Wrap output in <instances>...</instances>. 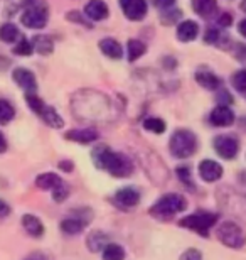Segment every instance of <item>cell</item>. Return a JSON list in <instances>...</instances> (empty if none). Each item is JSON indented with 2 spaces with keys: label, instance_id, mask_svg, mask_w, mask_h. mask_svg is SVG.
I'll list each match as a JSON object with an SVG mask.
<instances>
[{
  "label": "cell",
  "instance_id": "1",
  "mask_svg": "<svg viewBox=\"0 0 246 260\" xmlns=\"http://www.w3.org/2000/svg\"><path fill=\"white\" fill-rule=\"evenodd\" d=\"M93 164L98 169L107 171L108 174L115 176V178H128L133 174V162L127 155L115 152L108 147V145H98L91 152Z\"/></svg>",
  "mask_w": 246,
  "mask_h": 260
},
{
  "label": "cell",
  "instance_id": "9",
  "mask_svg": "<svg viewBox=\"0 0 246 260\" xmlns=\"http://www.w3.org/2000/svg\"><path fill=\"white\" fill-rule=\"evenodd\" d=\"M12 78L25 93H36V90H38V81H36L34 73L27 68H15Z\"/></svg>",
  "mask_w": 246,
  "mask_h": 260
},
{
  "label": "cell",
  "instance_id": "33",
  "mask_svg": "<svg viewBox=\"0 0 246 260\" xmlns=\"http://www.w3.org/2000/svg\"><path fill=\"white\" fill-rule=\"evenodd\" d=\"M69 196V186H67L64 181L59 184V186H56L54 189H52V198H54V201L56 203H62V201H66V198Z\"/></svg>",
  "mask_w": 246,
  "mask_h": 260
},
{
  "label": "cell",
  "instance_id": "46",
  "mask_svg": "<svg viewBox=\"0 0 246 260\" xmlns=\"http://www.w3.org/2000/svg\"><path fill=\"white\" fill-rule=\"evenodd\" d=\"M241 10H243V12H246V0H243V2H241Z\"/></svg>",
  "mask_w": 246,
  "mask_h": 260
},
{
  "label": "cell",
  "instance_id": "18",
  "mask_svg": "<svg viewBox=\"0 0 246 260\" xmlns=\"http://www.w3.org/2000/svg\"><path fill=\"white\" fill-rule=\"evenodd\" d=\"M196 81L206 90H219L221 88V80L209 70H199L196 73Z\"/></svg>",
  "mask_w": 246,
  "mask_h": 260
},
{
  "label": "cell",
  "instance_id": "37",
  "mask_svg": "<svg viewBox=\"0 0 246 260\" xmlns=\"http://www.w3.org/2000/svg\"><path fill=\"white\" fill-rule=\"evenodd\" d=\"M152 4H154L155 7L162 12V10H165V9L174 7V5H175V0H152Z\"/></svg>",
  "mask_w": 246,
  "mask_h": 260
},
{
  "label": "cell",
  "instance_id": "25",
  "mask_svg": "<svg viewBox=\"0 0 246 260\" xmlns=\"http://www.w3.org/2000/svg\"><path fill=\"white\" fill-rule=\"evenodd\" d=\"M145 51H147V48H145V44L142 43V41H138V39H130L128 41L127 54H128L130 63H133V61H137L140 56H144Z\"/></svg>",
  "mask_w": 246,
  "mask_h": 260
},
{
  "label": "cell",
  "instance_id": "8",
  "mask_svg": "<svg viewBox=\"0 0 246 260\" xmlns=\"http://www.w3.org/2000/svg\"><path fill=\"white\" fill-rule=\"evenodd\" d=\"M125 17L130 20H142L147 15V2L145 0H120Z\"/></svg>",
  "mask_w": 246,
  "mask_h": 260
},
{
  "label": "cell",
  "instance_id": "36",
  "mask_svg": "<svg viewBox=\"0 0 246 260\" xmlns=\"http://www.w3.org/2000/svg\"><path fill=\"white\" fill-rule=\"evenodd\" d=\"M179 260H202V253L197 248H189V250L182 253Z\"/></svg>",
  "mask_w": 246,
  "mask_h": 260
},
{
  "label": "cell",
  "instance_id": "3",
  "mask_svg": "<svg viewBox=\"0 0 246 260\" xmlns=\"http://www.w3.org/2000/svg\"><path fill=\"white\" fill-rule=\"evenodd\" d=\"M197 137L194 132L187 128H179L170 135L169 140V150L170 154L177 159H187L192 157L197 152Z\"/></svg>",
  "mask_w": 246,
  "mask_h": 260
},
{
  "label": "cell",
  "instance_id": "30",
  "mask_svg": "<svg viewBox=\"0 0 246 260\" xmlns=\"http://www.w3.org/2000/svg\"><path fill=\"white\" fill-rule=\"evenodd\" d=\"M181 15H182L181 9H175V5H174V7H170V9L162 10V12H160V20H162V24H164V25H172V24L179 22Z\"/></svg>",
  "mask_w": 246,
  "mask_h": 260
},
{
  "label": "cell",
  "instance_id": "35",
  "mask_svg": "<svg viewBox=\"0 0 246 260\" xmlns=\"http://www.w3.org/2000/svg\"><path fill=\"white\" fill-rule=\"evenodd\" d=\"M221 32H219L218 29H207L206 30V36H204V41H206L207 44H219V41H221Z\"/></svg>",
  "mask_w": 246,
  "mask_h": 260
},
{
  "label": "cell",
  "instance_id": "13",
  "mask_svg": "<svg viewBox=\"0 0 246 260\" xmlns=\"http://www.w3.org/2000/svg\"><path fill=\"white\" fill-rule=\"evenodd\" d=\"M64 137L78 144H91V142H96L99 139V135L96 130H93V128H76V130L66 132Z\"/></svg>",
  "mask_w": 246,
  "mask_h": 260
},
{
  "label": "cell",
  "instance_id": "23",
  "mask_svg": "<svg viewBox=\"0 0 246 260\" xmlns=\"http://www.w3.org/2000/svg\"><path fill=\"white\" fill-rule=\"evenodd\" d=\"M86 223L80 220L78 216H71V218H66V220L61 221V230L66 233V235H78L85 230Z\"/></svg>",
  "mask_w": 246,
  "mask_h": 260
},
{
  "label": "cell",
  "instance_id": "22",
  "mask_svg": "<svg viewBox=\"0 0 246 260\" xmlns=\"http://www.w3.org/2000/svg\"><path fill=\"white\" fill-rule=\"evenodd\" d=\"M86 245L91 252H101L108 245V237L103 232H91L86 238Z\"/></svg>",
  "mask_w": 246,
  "mask_h": 260
},
{
  "label": "cell",
  "instance_id": "16",
  "mask_svg": "<svg viewBox=\"0 0 246 260\" xmlns=\"http://www.w3.org/2000/svg\"><path fill=\"white\" fill-rule=\"evenodd\" d=\"M85 14L91 20H104L108 17V5L103 0H90L85 7Z\"/></svg>",
  "mask_w": 246,
  "mask_h": 260
},
{
  "label": "cell",
  "instance_id": "41",
  "mask_svg": "<svg viewBox=\"0 0 246 260\" xmlns=\"http://www.w3.org/2000/svg\"><path fill=\"white\" fill-rule=\"evenodd\" d=\"M10 215V206L5 201L0 200V218H5Z\"/></svg>",
  "mask_w": 246,
  "mask_h": 260
},
{
  "label": "cell",
  "instance_id": "6",
  "mask_svg": "<svg viewBox=\"0 0 246 260\" xmlns=\"http://www.w3.org/2000/svg\"><path fill=\"white\" fill-rule=\"evenodd\" d=\"M218 238L223 245L229 248H241L246 243L244 230L234 221H223L218 226Z\"/></svg>",
  "mask_w": 246,
  "mask_h": 260
},
{
  "label": "cell",
  "instance_id": "14",
  "mask_svg": "<svg viewBox=\"0 0 246 260\" xmlns=\"http://www.w3.org/2000/svg\"><path fill=\"white\" fill-rule=\"evenodd\" d=\"M192 10L202 19H211L214 14H218L216 0H191Z\"/></svg>",
  "mask_w": 246,
  "mask_h": 260
},
{
  "label": "cell",
  "instance_id": "42",
  "mask_svg": "<svg viewBox=\"0 0 246 260\" xmlns=\"http://www.w3.org/2000/svg\"><path fill=\"white\" fill-rule=\"evenodd\" d=\"M59 169L66 171V173H71V171L75 169V164H73L71 160H61V162H59Z\"/></svg>",
  "mask_w": 246,
  "mask_h": 260
},
{
  "label": "cell",
  "instance_id": "10",
  "mask_svg": "<svg viewBox=\"0 0 246 260\" xmlns=\"http://www.w3.org/2000/svg\"><path fill=\"white\" fill-rule=\"evenodd\" d=\"M197 171H199V176H201V179L204 183H214V181L221 179V176H223L221 164L216 162V160H211V159L201 160Z\"/></svg>",
  "mask_w": 246,
  "mask_h": 260
},
{
  "label": "cell",
  "instance_id": "17",
  "mask_svg": "<svg viewBox=\"0 0 246 260\" xmlns=\"http://www.w3.org/2000/svg\"><path fill=\"white\" fill-rule=\"evenodd\" d=\"M99 49H101V53L110 59H122V56H123V48L120 46L118 41H115L112 38L99 41Z\"/></svg>",
  "mask_w": 246,
  "mask_h": 260
},
{
  "label": "cell",
  "instance_id": "43",
  "mask_svg": "<svg viewBox=\"0 0 246 260\" xmlns=\"http://www.w3.org/2000/svg\"><path fill=\"white\" fill-rule=\"evenodd\" d=\"M238 30H239V34H241L243 38H246V19L239 20V24H238Z\"/></svg>",
  "mask_w": 246,
  "mask_h": 260
},
{
  "label": "cell",
  "instance_id": "40",
  "mask_svg": "<svg viewBox=\"0 0 246 260\" xmlns=\"http://www.w3.org/2000/svg\"><path fill=\"white\" fill-rule=\"evenodd\" d=\"M66 17H67V20H73V22H76V24H83V25L86 24L85 19H83L78 12H69V14L66 15Z\"/></svg>",
  "mask_w": 246,
  "mask_h": 260
},
{
  "label": "cell",
  "instance_id": "29",
  "mask_svg": "<svg viewBox=\"0 0 246 260\" xmlns=\"http://www.w3.org/2000/svg\"><path fill=\"white\" fill-rule=\"evenodd\" d=\"M144 128L152 134H164L165 132V122L159 117H147L144 120Z\"/></svg>",
  "mask_w": 246,
  "mask_h": 260
},
{
  "label": "cell",
  "instance_id": "15",
  "mask_svg": "<svg viewBox=\"0 0 246 260\" xmlns=\"http://www.w3.org/2000/svg\"><path fill=\"white\" fill-rule=\"evenodd\" d=\"M199 34V25L194 20H184V22H181L177 25V39L181 41V43H191V41H194Z\"/></svg>",
  "mask_w": 246,
  "mask_h": 260
},
{
  "label": "cell",
  "instance_id": "31",
  "mask_svg": "<svg viewBox=\"0 0 246 260\" xmlns=\"http://www.w3.org/2000/svg\"><path fill=\"white\" fill-rule=\"evenodd\" d=\"M231 85L234 86V90L244 93L246 91V70H239L231 76Z\"/></svg>",
  "mask_w": 246,
  "mask_h": 260
},
{
  "label": "cell",
  "instance_id": "19",
  "mask_svg": "<svg viewBox=\"0 0 246 260\" xmlns=\"http://www.w3.org/2000/svg\"><path fill=\"white\" fill-rule=\"evenodd\" d=\"M22 226L30 237L39 238L44 235V225L38 216L34 215H24L22 216Z\"/></svg>",
  "mask_w": 246,
  "mask_h": 260
},
{
  "label": "cell",
  "instance_id": "27",
  "mask_svg": "<svg viewBox=\"0 0 246 260\" xmlns=\"http://www.w3.org/2000/svg\"><path fill=\"white\" fill-rule=\"evenodd\" d=\"M19 29H17V25L15 24H4V25H0V41H4V43H15V41L19 39Z\"/></svg>",
  "mask_w": 246,
  "mask_h": 260
},
{
  "label": "cell",
  "instance_id": "20",
  "mask_svg": "<svg viewBox=\"0 0 246 260\" xmlns=\"http://www.w3.org/2000/svg\"><path fill=\"white\" fill-rule=\"evenodd\" d=\"M38 115L52 128H62V127H64V120H62L61 115L52 107L44 105L43 108H41V112L38 113Z\"/></svg>",
  "mask_w": 246,
  "mask_h": 260
},
{
  "label": "cell",
  "instance_id": "45",
  "mask_svg": "<svg viewBox=\"0 0 246 260\" xmlns=\"http://www.w3.org/2000/svg\"><path fill=\"white\" fill-rule=\"evenodd\" d=\"M25 260H46L43 255H30L29 258H25Z\"/></svg>",
  "mask_w": 246,
  "mask_h": 260
},
{
  "label": "cell",
  "instance_id": "44",
  "mask_svg": "<svg viewBox=\"0 0 246 260\" xmlns=\"http://www.w3.org/2000/svg\"><path fill=\"white\" fill-rule=\"evenodd\" d=\"M7 150V140H5L4 134L0 132V152H5Z\"/></svg>",
  "mask_w": 246,
  "mask_h": 260
},
{
  "label": "cell",
  "instance_id": "24",
  "mask_svg": "<svg viewBox=\"0 0 246 260\" xmlns=\"http://www.w3.org/2000/svg\"><path fill=\"white\" fill-rule=\"evenodd\" d=\"M32 48H34V51H38L39 54L48 56V54L52 53V51H54V43H52V39L49 38V36L39 34V36H34Z\"/></svg>",
  "mask_w": 246,
  "mask_h": 260
},
{
  "label": "cell",
  "instance_id": "39",
  "mask_svg": "<svg viewBox=\"0 0 246 260\" xmlns=\"http://www.w3.org/2000/svg\"><path fill=\"white\" fill-rule=\"evenodd\" d=\"M233 22V19H231V15L229 14H221L219 15V19H218V24L221 25V27H229Z\"/></svg>",
  "mask_w": 246,
  "mask_h": 260
},
{
  "label": "cell",
  "instance_id": "5",
  "mask_svg": "<svg viewBox=\"0 0 246 260\" xmlns=\"http://www.w3.org/2000/svg\"><path fill=\"white\" fill-rule=\"evenodd\" d=\"M48 19H49V12L44 2H41V0H27L25 2V10L22 17H20V22L25 27L43 29L48 24Z\"/></svg>",
  "mask_w": 246,
  "mask_h": 260
},
{
  "label": "cell",
  "instance_id": "21",
  "mask_svg": "<svg viewBox=\"0 0 246 260\" xmlns=\"http://www.w3.org/2000/svg\"><path fill=\"white\" fill-rule=\"evenodd\" d=\"M61 183H62V179L56 173H44V174H39L38 178H36V186H38L39 189H44V191H52Z\"/></svg>",
  "mask_w": 246,
  "mask_h": 260
},
{
  "label": "cell",
  "instance_id": "32",
  "mask_svg": "<svg viewBox=\"0 0 246 260\" xmlns=\"http://www.w3.org/2000/svg\"><path fill=\"white\" fill-rule=\"evenodd\" d=\"M14 53L17 56H30L34 53V48H32V43L27 39H20L14 48Z\"/></svg>",
  "mask_w": 246,
  "mask_h": 260
},
{
  "label": "cell",
  "instance_id": "2",
  "mask_svg": "<svg viewBox=\"0 0 246 260\" xmlns=\"http://www.w3.org/2000/svg\"><path fill=\"white\" fill-rule=\"evenodd\" d=\"M187 208V201L184 196L177 194V193H169L164 194L157 200L154 205L150 206V215L157 218V220H172L175 215L186 211Z\"/></svg>",
  "mask_w": 246,
  "mask_h": 260
},
{
  "label": "cell",
  "instance_id": "34",
  "mask_svg": "<svg viewBox=\"0 0 246 260\" xmlns=\"http://www.w3.org/2000/svg\"><path fill=\"white\" fill-rule=\"evenodd\" d=\"M175 171H177L179 179L187 186V188H194V183H192V179H191V169L187 168V166H181V168H177Z\"/></svg>",
  "mask_w": 246,
  "mask_h": 260
},
{
  "label": "cell",
  "instance_id": "7",
  "mask_svg": "<svg viewBox=\"0 0 246 260\" xmlns=\"http://www.w3.org/2000/svg\"><path fill=\"white\" fill-rule=\"evenodd\" d=\"M214 150H216V154L219 157L226 159V160H231L236 157L238 150H239V144L238 140L231 137V135H218L216 139H214Z\"/></svg>",
  "mask_w": 246,
  "mask_h": 260
},
{
  "label": "cell",
  "instance_id": "38",
  "mask_svg": "<svg viewBox=\"0 0 246 260\" xmlns=\"http://www.w3.org/2000/svg\"><path fill=\"white\" fill-rule=\"evenodd\" d=\"M218 102H219V105H224V107H228L229 103L233 102V98H231V95L226 91V90H221V93L218 95Z\"/></svg>",
  "mask_w": 246,
  "mask_h": 260
},
{
  "label": "cell",
  "instance_id": "28",
  "mask_svg": "<svg viewBox=\"0 0 246 260\" xmlns=\"http://www.w3.org/2000/svg\"><path fill=\"white\" fill-rule=\"evenodd\" d=\"M15 117V108L9 100L0 98V125H7V123Z\"/></svg>",
  "mask_w": 246,
  "mask_h": 260
},
{
  "label": "cell",
  "instance_id": "4",
  "mask_svg": "<svg viewBox=\"0 0 246 260\" xmlns=\"http://www.w3.org/2000/svg\"><path fill=\"white\" fill-rule=\"evenodd\" d=\"M218 220H219V215H216V213L197 211L194 215H187L184 218H181L179 225L182 228H186V230L196 232L199 235L207 237L209 230H211L214 225H218Z\"/></svg>",
  "mask_w": 246,
  "mask_h": 260
},
{
  "label": "cell",
  "instance_id": "26",
  "mask_svg": "<svg viewBox=\"0 0 246 260\" xmlns=\"http://www.w3.org/2000/svg\"><path fill=\"white\" fill-rule=\"evenodd\" d=\"M103 260H125V248L118 243H108L101 250Z\"/></svg>",
  "mask_w": 246,
  "mask_h": 260
},
{
  "label": "cell",
  "instance_id": "11",
  "mask_svg": "<svg viewBox=\"0 0 246 260\" xmlns=\"http://www.w3.org/2000/svg\"><path fill=\"white\" fill-rule=\"evenodd\" d=\"M209 122H211L214 127H229V125H233V122H234V113L229 107L218 105L211 112V115H209Z\"/></svg>",
  "mask_w": 246,
  "mask_h": 260
},
{
  "label": "cell",
  "instance_id": "12",
  "mask_svg": "<svg viewBox=\"0 0 246 260\" xmlns=\"http://www.w3.org/2000/svg\"><path fill=\"white\" fill-rule=\"evenodd\" d=\"M115 203L122 208H133L140 203V193L132 186H127L115 193Z\"/></svg>",
  "mask_w": 246,
  "mask_h": 260
}]
</instances>
